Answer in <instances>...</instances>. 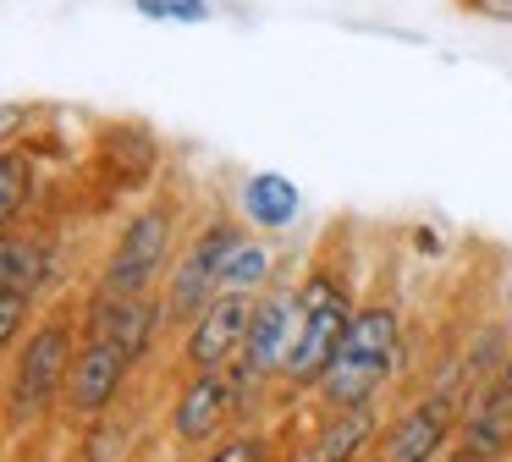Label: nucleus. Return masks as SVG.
Segmentation results:
<instances>
[{
  "mask_svg": "<svg viewBox=\"0 0 512 462\" xmlns=\"http://www.w3.org/2000/svg\"><path fill=\"white\" fill-rule=\"evenodd\" d=\"M391 358H397V314H391L386 303H369L353 314L331 369L320 374L314 391L325 396L331 413H342V407H369V396H375L380 380L391 374Z\"/></svg>",
  "mask_w": 512,
  "mask_h": 462,
  "instance_id": "obj_1",
  "label": "nucleus"
},
{
  "mask_svg": "<svg viewBox=\"0 0 512 462\" xmlns=\"http://www.w3.org/2000/svg\"><path fill=\"white\" fill-rule=\"evenodd\" d=\"M303 341L298 352L287 358V380L292 385H320V374L331 369L336 347H342L347 325H353V314H347V292L331 281V275H309L303 281Z\"/></svg>",
  "mask_w": 512,
  "mask_h": 462,
  "instance_id": "obj_2",
  "label": "nucleus"
},
{
  "mask_svg": "<svg viewBox=\"0 0 512 462\" xmlns=\"http://www.w3.org/2000/svg\"><path fill=\"white\" fill-rule=\"evenodd\" d=\"M72 374V325L67 319H45L28 336V347L17 352V374H12V418H39L50 407V396L67 385Z\"/></svg>",
  "mask_w": 512,
  "mask_h": 462,
  "instance_id": "obj_3",
  "label": "nucleus"
},
{
  "mask_svg": "<svg viewBox=\"0 0 512 462\" xmlns=\"http://www.w3.org/2000/svg\"><path fill=\"white\" fill-rule=\"evenodd\" d=\"M298 341H303V297L270 292L254 308V319H248V341H243V358H237V374H232L237 391L265 380V374H276V369H287Z\"/></svg>",
  "mask_w": 512,
  "mask_h": 462,
  "instance_id": "obj_4",
  "label": "nucleus"
},
{
  "mask_svg": "<svg viewBox=\"0 0 512 462\" xmlns=\"http://www.w3.org/2000/svg\"><path fill=\"white\" fill-rule=\"evenodd\" d=\"M166 253H171V209H144V215L127 220L100 286L105 292H122V297H144L149 281L160 275V264H166Z\"/></svg>",
  "mask_w": 512,
  "mask_h": 462,
  "instance_id": "obj_5",
  "label": "nucleus"
},
{
  "mask_svg": "<svg viewBox=\"0 0 512 462\" xmlns=\"http://www.w3.org/2000/svg\"><path fill=\"white\" fill-rule=\"evenodd\" d=\"M248 319H254V308L243 303V292L210 297V308H204V314L193 319V330H188V363H193V374L226 369L232 358H243Z\"/></svg>",
  "mask_w": 512,
  "mask_h": 462,
  "instance_id": "obj_6",
  "label": "nucleus"
},
{
  "mask_svg": "<svg viewBox=\"0 0 512 462\" xmlns=\"http://www.w3.org/2000/svg\"><path fill=\"white\" fill-rule=\"evenodd\" d=\"M232 248H237V231L232 226H210L199 242H193L188 259H182L177 275H171V314H177V319H199L204 308H210V292L221 286Z\"/></svg>",
  "mask_w": 512,
  "mask_h": 462,
  "instance_id": "obj_7",
  "label": "nucleus"
},
{
  "mask_svg": "<svg viewBox=\"0 0 512 462\" xmlns=\"http://www.w3.org/2000/svg\"><path fill=\"white\" fill-rule=\"evenodd\" d=\"M127 369H133V358H127L116 341H83L78 358H72V374H67V402L72 413H105V407L116 402V391H122Z\"/></svg>",
  "mask_w": 512,
  "mask_h": 462,
  "instance_id": "obj_8",
  "label": "nucleus"
},
{
  "mask_svg": "<svg viewBox=\"0 0 512 462\" xmlns=\"http://www.w3.org/2000/svg\"><path fill=\"white\" fill-rule=\"evenodd\" d=\"M83 330H89V341H116L127 358H144L149 336H155V308L144 297H122L100 286L89 314H83Z\"/></svg>",
  "mask_w": 512,
  "mask_h": 462,
  "instance_id": "obj_9",
  "label": "nucleus"
},
{
  "mask_svg": "<svg viewBox=\"0 0 512 462\" xmlns=\"http://www.w3.org/2000/svg\"><path fill=\"white\" fill-rule=\"evenodd\" d=\"M452 418H457V396L452 391H435V396H424V402H413L408 413L397 418L391 440H386V462H430L435 451H441Z\"/></svg>",
  "mask_w": 512,
  "mask_h": 462,
  "instance_id": "obj_10",
  "label": "nucleus"
},
{
  "mask_svg": "<svg viewBox=\"0 0 512 462\" xmlns=\"http://www.w3.org/2000/svg\"><path fill=\"white\" fill-rule=\"evenodd\" d=\"M237 380H226L221 369H210V374H193V385L177 396V413H171V435L177 440H210L215 429H221V418L232 413V402H237Z\"/></svg>",
  "mask_w": 512,
  "mask_h": 462,
  "instance_id": "obj_11",
  "label": "nucleus"
},
{
  "mask_svg": "<svg viewBox=\"0 0 512 462\" xmlns=\"http://www.w3.org/2000/svg\"><path fill=\"white\" fill-rule=\"evenodd\" d=\"M298 187L287 182V176H276V171H259V176H248L243 182V215L254 220V226H265V231H281V226H292L298 220Z\"/></svg>",
  "mask_w": 512,
  "mask_h": 462,
  "instance_id": "obj_12",
  "label": "nucleus"
},
{
  "mask_svg": "<svg viewBox=\"0 0 512 462\" xmlns=\"http://www.w3.org/2000/svg\"><path fill=\"white\" fill-rule=\"evenodd\" d=\"M369 429H375V413H369V407H342V413L314 435V462H353L358 446L369 440Z\"/></svg>",
  "mask_w": 512,
  "mask_h": 462,
  "instance_id": "obj_13",
  "label": "nucleus"
},
{
  "mask_svg": "<svg viewBox=\"0 0 512 462\" xmlns=\"http://www.w3.org/2000/svg\"><path fill=\"white\" fill-rule=\"evenodd\" d=\"M45 259L50 253L39 242H23V237H6V253H0V292H23L34 297L39 281H45Z\"/></svg>",
  "mask_w": 512,
  "mask_h": 462,
  "instance_id": "obj_14",
  "label": "nucleus"
},
{
  "mask_svg": "<svg viewBox=\"0 0 512 462\" xmlns=\"http://www.w3.org/2000/svg\"><path fill=\"white\" fill-rule=\"evenodd\" d=\"M265 275H270V253L259 248V242L237 237L232 259H226V275H221V286H226V292H248V286H259Z\"/></svg>",
  "mask_w": 512,
  "mask_h": 462,
  "instance_id": "obj_15",
  "label": "nucleus"
},
{
  "mask_svg": "<svg viewBox=\"0 0 512 462\" xmlns=\"http://www.w3.org/2000/svg\"><path fill=\"white\" fill-rule=\"evenodd\" d=\"M23 198H28V160L17 149H6V160H0V220L6 226L23 215Z\"/></svg>",
  "mask_w": 512,
  "mask_h": 462,
  "instance_id": "obj_16",
  "label": "nucleus"
},
{
  "mask_svg": "<svg viewBox=\"0 0 512 462\" xmlns=\"http://www.w3.org/2000/svg\"><path fill=\"white\" fill-rule=\"evenodd\" d=\"M155 22H210V0H133Z\"/></svg>",
  "mask_w": 512,
  "mask_h": 462,
  "instance_id": "obj_17",
  "label": "nucleus"
},
{
  "mask_svg": "<svg viewBox=\"0 0 512 462\" xmlns=\"http://www.w3.org/2000/svg\"><path fill=\"white\" fill-rule=\"evenodd\" d=\"M204 462H265V440H259V435H237V440H226V446H215Z\"/></svg>",
  "mask_w": 512,
  "mask_h": 462,
  "instance_id": "obj_18",
  "label": "nucleus"
},
{
  "mask_svg": "<svg viewBox=\"0 0 512 462\" xmlns=\"http://www.w3.org/2000/svg\"><path fill=\"white\" fill-rule=\"evenodd\" d=\"M28 303H34V297H23V292H0V341H6V347H12L17 330H23Z\"/></svg>",
  "mask_w": 512,
  "mask_h": 462,
  "instance_id": "obj_19",
  "label": "nucleus"
},
{
  "mask_svg": "<svg viewBox=\"0 0 512 462\" xmlns=\"http://www.w3.org/2000/svg\"><path fill=\"white\" fill-rule=\"evenodd\" d=\"M496 391H501V396H507V402H512V358H507V369H501V385H496Z\"/></svg>",
  "mask_w": 512,
  "mask_h": 462,
  "instance_id": "obj_20",
  "label": "nucleus"
}]
</instances>
